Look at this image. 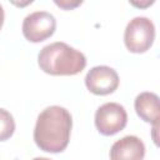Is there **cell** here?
<instances>
[{
	"label": "cell",
	"instance_id": "obj_12",
	"mask_svg": "<svg viewBox=\"0 0 160 160\" xmlns=\"http://www.w3.org/2000/svg\"><path fill=\"white\" fill-rule=\"evenodd\" d=\"M158 129H159V126H154V128H152V140H154V142H155L156 145H158V136H156Z\"/></svg>",
	"mask_w": 160,
	"mask_h": 160
},
{
	"label": "cell",
	"instance_id": "obj_8",
	"mask_svg": "<svg viewBox=\"0 0 160 160\" xmlns=\"http://www.w3.org/2000/svg\"><path fill=\"white\" fill-rule=\"evenodd\" d=\"M135 111L140 119L145 122L152 124V126H159V96L155 92L144 91L140 92L134 101Z\"/></svg>",
	"mask_w": 160,
	"mask_h": 160
},
{
	"label": "cell",
	"instance_id": "obj_2",
	"mask_svg": "<svg viewBox=\"0 0 160 160\" xmlns=\"http://www.w3.org/2000/svg\"><path fill=\"white\" fill-rule=\"evenodd\" d=\"M39 68L55 76H71L81 72L86 66L85 55L66 42L55 41L44 46L38 54Z\"/></svg>",
	"mask_w": 160,
	"mask_h": 160
},
{
	"label": "cell",
	"instance_id": "obj_5",
	"mask_svg": "<svg viewBox=\"0 0 160 160\" xmlns=\"http://www.w3.org/2000/svg\"><path fill=\"white\" fill-rule=\"evenodd\" d=\"M56 20L48 11H34L25 16L22 21V35L30 42H41L55 32Z\"/></svg>",
	"mask_w": 160,
	"mask_h": 160
},
{
	"label": "cell",
	"instance_id": "obj_9",
	"mask_svg": "<svg viewBox=\"0 0 160 160\" xmlns=\"http://www.w3.org/2000/svg\"><path fill=\"white\" fill-rule=\"evenodd\" d=\"M15 131V120L12 115L0 108V141H5L12 136Z\"/></svg>",
	"mask_w": 160,
	"mask_h": 160
},
{
	"label": "cell",
	"instance_id": "obj_1",
	"mask_svg": "<svg viewBox=\"0 0 160 160\" xmlns=\"http://www.w3.org/2000/svg\"><path fill=\"white\" fill-rule=\"evenodd\" d=\"M71 128L72 118L69 110L59 105L48 106L36 119L34 141L42 151L61 152L69 144Z\"/></svg>",
	"mask_w": 160,
	"mask_h": 160
},
{
	"label": "cell",
	"instance_id": "obj_3",
	"mask_svg": "<svg viewBox=\"0 0 160 160\" xmlns=\"http://www.w3.org/2000/svg\"><path fill=\"white\" fill-rule=\"evenodd\" d=\"M155 40V25L146 16L131 19L124 31V42L126 49L134 54L146 52Z\"/></svg>",
	"mask_w": 160,
	"mask_h": 160
},
{
	"label": "cell",
	"instance_id": "obj_13",
	"mask_svg": "<svg viewBox=\"0 0 160 160\" xmlns=\"http://www.w3.org/2000/svg\"><path fill=\"white\" fill-rule=\"evenodd\" d=\"M32 160H51V159H49V158H42V156H40V158H34Z\"/></svg>",
	"mask_w": 160,
	"mask_h": 160
},
{
	"label": "cell",
	"instance_id": "obj_11",
	"mask_svg": "<svg viewBox=\"0 0 160 160\" xmlns=\"http://www.w3.org/2000/svg\"><path fill=\"white\" fill-rule=\"evenodd\" d=\"M4 19H5V14H4V9L0 4V29L2 28V24H4Z\"/></svg>",
	"mask_w": 160,
	"mask_h": 160
},
{
	"label": "cell",
	"instance_id": "obj_7",
	"mask_svg": "<svg viewBox=\"0 0 160 160\" xmlns=\"http://www.w3.org/2000/svg\"><path fill=\"white\" fill-rule=\"evenodd\" d=\"M110 160H142L145 145L135 135H128L116 140L110 148Z\"/></svg>",
	"mask_w": 160,
	"mask_h": 160
},
{
	"label": "cell",
	"instance_id": "obj_6",
	"mask_svg": "<svg viewBox=\"0 0 160 160\" xmlns=\"http://www.w3.org/2000/svg\"><path fill=\"white\" fill-rule=\"evenodd\" d=\"M85 85L94 95L112 94L119 86V75L116 70L106 65L91 68L85 76Z\"/></svg>",
	"mask_w": 160,
	"mask_h": 160
},
{
	"label": "cell",
	"instance_id": "obj_10",
	"mask_svg": "<svg viewBox=\"0 0 160 160\" xmlns=\"http://www.w3.org/2000/svg\"><path fill=\"white\" fill-rule=\"evenodd\" d=\"M55 4L58 6L65 9V10H70V9H74V8L79 6V5H81L82 1L81 0H78V1H69V0H60L59 1V0H55Z\"/></svg>",
	"mask_w": 160,
	"mask_h": 160
},
{
	"label": "cell",
	"instance_id": "obj_4",
	"mask_svg": "<svg viewBox=\"0 0 160 160\" xmlns=\"http://www.w3.org/2000/svg\"><path fill=\"white\" fill-rule=\"evenodd\" d=\"M128 122V114L118 102H105L95 112V126L101 135L111 136L121 131Z\"/></svg>",
	"mask_w": 160,
	"mask_h": 160
}]
</instances>
